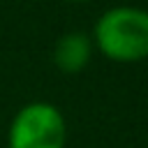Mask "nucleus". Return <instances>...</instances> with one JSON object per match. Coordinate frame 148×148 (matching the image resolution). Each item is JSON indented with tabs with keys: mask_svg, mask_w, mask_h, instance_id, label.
<instances>
[{
	"mask_svg": "<svg viewBox=\"0 0 148 148\" xmlns=\"http://www.w3.org/2000/svg\"><path fill=\"white\" fill-rule=\"evenodd\" d=\"M95 46L113 62H139L148 58V9L141 7H111L92 30Z\"/></svg>",
	"mask_w": 148,
	"mask_h": 148,
	"instance_id": "nucleus-1",
	"label": "nucleus"
},
{
	"mask_svg": "<svg viewBox=\"0 0 148 148\" xmlns=\"http://www.w3.org/2000/svg\"><path fill=\"white\" fill-rule=\"evenodd\" d=\"M67 125L60 109L51 102L25 104L9 125V148H65Z\"/></svg>",
	"mask_w": 148,
	"mask_h": 148,
	"instance_id": "nucleus-2",
	"label": "nucleus"
},
{
	"mask_svg": "<svg viewBox=\"0 0 148 148\" xmlns=\"http://www.w3.org/2000/svg\"><path fill=\"white\" fill-rule=\"evenodd\" d=\"M90 51H92V39L90 35L76 30V32H65L53 49V62L60 72L65 74H76L81 72L88 60H90Z\"/></svg>",
	"mask_w": 148,
	"mask_h": 148,
	"instance_id": "nucleus-3",
	"label": "nucleus"
},
{
	"mask_svg": "<svg viewBox=\"0 0 148 148\" xmlns=\"http://www.w3.org/2000/svg\"><path fill=\"white\" fill-rule=\"evenodd\" d=\"M72 2H88V0H72Z\"/></svg>",
	"mask_w": 148,
	"mask_h": 148,
	"instance_id": "nucleus-4",
	"label": "nucleus"
}]
</instances>
